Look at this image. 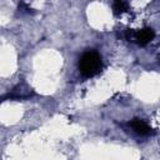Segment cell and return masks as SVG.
<instances>
[{"instance_id": "1", "label": "cell", "mask_w": 160, "mask_h": 160, "mask_svg": "<svg viewBox=\"0 0 160 160\" xmlns=\"http://www.w3.org/2000/svg\"><path fill=\"white\" fill-rule=\"evenodd\" d=\"M101 68H102L101 58L96 51L89 50V51L84 52L81 55V58L79 59V70H80L81 75H84L86 78H91V76L99 74Z\"/></svg>"}, {"instance_id": "2", "label": "cell", "mask_w": 160, "mask_h": 160, "mask_svg": "<svg viewBox=\"0 0 160 160\" xmlns=\"http://www.w3.org/2000/svg\"><path fill=\"white\" fill-rule=\"evenodd\" d=\"M126 39L129 41H135L136 44L144 46L146 44H149L154 36H155V32L152 29L150 28H144L141 30H138V31H132V30H128L126 34H125Z\"/></svg>"}, {"instance_id": "3", "label": "cell", "mask_w": 160, "mask_h": 160, "mask_svg": "<svg viewBox=\"0 0 160 160\" xmlns=\"http://www.w3.org/2000/svg\"><path fill=\"white\" fill-rule=\"evenodd\" d=\"M131 129L134 130V132H136L140 136H148L150 134H152V129L141 119H134L130 122Z\"/></svg>"}, {"instance_id": "4", "label": "cell", "mask_w": 160, "mask_h": 160, "mask_svg": "<svg viewBox=\"0 0 160 160\" xmlns=\"http://www.w3.org/2000/svg\"><path fill=\"white\" fill-rule=\"evenodd\" d=\"M126 9H128V4H126L125 1H120V0H118V1H115V2L112 4V11H114L115 15L122 14Z\"/></svg>"}]
</instances>
